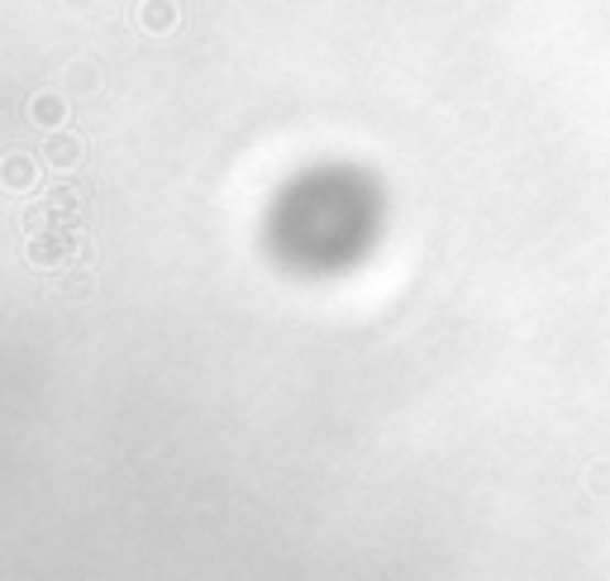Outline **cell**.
<instances>
[{"mask_svg":"<svg viewBox=\"0 0 610 581\" xmlns=\"http://www.w3.org/2000/svg\"><path fill=\"white\" fill-rule=\"evenodd\" d=\"M77 253H81V239H77V229H67V224H48V229H39V234L29 239V257L43 263V267L72 263Z\"/></svg>","mask_w":610,"mask_h":581,"instance_id":"6da1fadb","label":"cell"},{"mask_svg":"<svg viewBox=\"0 0 610 581\" xmlns=\"http://www.w3.org/2000/svg\"><path fill=\"white\" fill-rule=\"evenodd\" d=\"M39 182V167H34V157H24V153H10L6 163H0V186H10V191H29V186Z\"/></svg>","mask_w":610,"mask_h":581,"instance_id":"7a4b0ae2","label":"cell"},{"mask_svg":"<svg viewBox=\"0 0 610 581\" xmlns=\"http://www.w3.org/2000/svg\"><path fill=\"white\" fill-rule=\"evenodd\" d=\"M43 157H48V167L72 172L81 163V139L77 134H53L48 143H43Z\"/></svg>","mask_w":610,"mask_h":581,"instance_id":"3957f363","label":"cell"},{"mask_svg":"<svg viewBox=\"0 0 610 581\" xmlns=\"http://www.w3.org/2000/svg\"><path fill=\"white\" fill-rule=\"evenodd\" d=\"M81 206H86L81 186H57V191H48V210H53V220H63V224H77Z\"/></svg>","mask_w":610,"mask_h":581,"instance_id":"277c9868","label":"cell"},{"mask_svg":"<svg viewBox=\"0 0 610 581\" xmlns=\"http://www.w3.org/2000/svg\"><path fill=\"white\" fill-rule=\"evenodd\" d=\"M139 24L149 29V34H167V29L177 24V6H172V0H143Z\"/></svg>","mask_w":610,"mask_h":581,"instance_id":"5b68a950","label":"cell"},{"mask_svg":"<svg viewBox=\"0 0 610 581\" xmlns=\"http://www.w3.org/2000/svg\"><path fill=\"white\" fill-rule=\"evenodd\" d=\"M29 114H34V124H39V129H57V124L67 120V100H63V96H53V91H43V96H34Z\"/></svg>","mask_w":610,"mask_h":581,"instance_id":"8992f818","label":"cell"}]
</instances>
